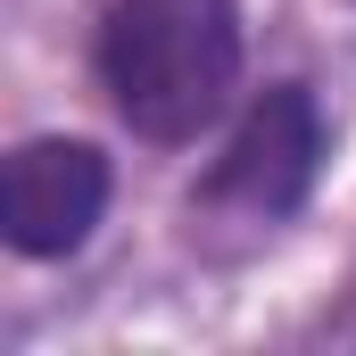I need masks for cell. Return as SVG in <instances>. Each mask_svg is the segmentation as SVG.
<instances>
[{"mask_svg": "<svg viewBox=\"0 0 356 356\" xmlns=\"http://www.w3.org/2000/svg\"><path fill=\"white\" fill-rule=\"evenodd\" d=\"M99 83L141 141L158 149L199 141L241 83V8L232 0H116L99 25Z\"/></svg>", "mask_w": 356, "mask_h": 356, "instance_id": "cell-1", "label": "cell"}, {"mask_svg": "<svg viewBox=\"0 0 356 356\" xmlns=\"http://www.w3.org/2000/svg\"><path fill=\"white\" fill-rule=\"evenodd\" d=\"M315 158H323L315 99L298 83H273L266 99L241 116L232 149L216 158L207 199H216V207H241V216H290V207L307 199V182H315Z\"/></svg>", "mask_w": 356, "mask_h": 356, "instance_id": "cell-2", "label": "cell"}, {"mask_svg": "<svg viewBox=\"0 0 356 356\" xmlns=\"http://www.w3.org/2000/svg\"><path fill=\"white\" fill-rule=\"evenodd\" d=\"M99 207H108V158L91 141H25L8 158L0 224H8L17 257H67V249H83Z\"/></svg>", "mask_w": 356, "mask_h": 356, "instance_id": "cell-3", "label": "cell"}]
</instances>
